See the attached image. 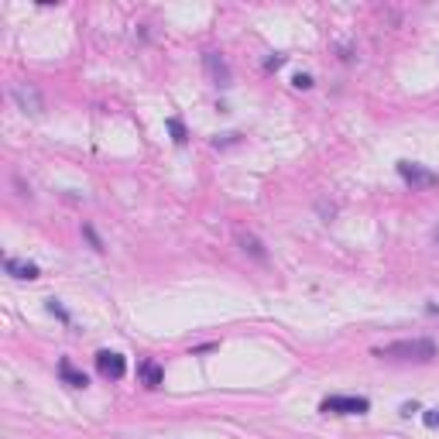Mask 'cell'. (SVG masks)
Wrapping results in <instances>:
<instances>
[{
  "instance_id": "cell-1",
  "label": "cell",
  "mask_w": 439,
  "mask_h": 439,
  "mask_svg": "<svg viewBox=\"0 0 439 439\" xmlns=\"http://www.w3.org/2000/svg\"><path fill=\"white\" fill-rule=\"evenodd\" d=\"M374 357H401V360H433L436 343L433 340H395L374 350Z\"/></svg>"
},
{
  "instance_id": "cell-2",
  "label": "cell",
  "mask_w": 439,
  "mask_h": 439,
  "mask_svg": "<svg viewBox=\"0 0 439 439\" xmlns=\"http://www.w3.org/2000/svg\"><path fill=\"white\" fill-rule=\"evenodd\" d=\"M320 408L333 412V415H360V412L371 408V401L360 399V395H333V399H322Z\"/></svg>"
},
{
  "instance_id": "cell-3",
  "label": "cell",
  "mask_w": 439,
  "mask_h": 439,
  "mask_svg": "<svg viewBox=\"0 0 439 439\" xmlns=\"http://www.w3.org/2000/svg\"><path fill=\"white\" fill-rule=\"evenodd\" d=\"M399 175L412 186V189H433L439 182L436 172H426L422 165H412V161H399Z\"/></svg>"
},
{
  "instance_id": "cell-4",
  "label": "cell",
  "mask_w": 439,
  "mask_h": 439,
  "mask_svg": "<svg viewBox=\"0 0 439 439\" xmlns=\"http://www.w3.org/2000/svg\"><path fill=\"white\" fill-rule=\"evenodd\" d=\"M96 371H100L103 378L117 381V378L127 374V360L120 357V354H114V350H100V354H96Z\"/></svg>"
},
{
  "instance_id": "cell-5",
  "label": "cell",
  "mask_w": 439,
  "mask_h": 439,
  "mask_svg": "<svg viewBox=\"0 0 439 439\" xmlns=\"http://www.w3.org/2000/svg\"><path fill=\"white\" fill-rule=\"evenodd\" d=\"M3 268L14 275V278H38V265H31V261H17V258H7L3 261Z\"/></svg>"
},
{
  "instance_id": "cell-6",
  "label": "cell",
  "mask_w": 439,
  "mask_h": 439,
  "mask_svg": "<svg viewBox=\"0 0 439 439\" xmlns=\"http://www.w3.org/2000/svg\"><path fill=\"white\" fill-rule=\"evenodd\" d=\"M62 378H66L73 388H86V385H89V381H86V374L73 371V364H69V360H62Z\"/></svg>"
},
{
  "instance_id": "cell-7",
  "label": "cell",
  "mask_w": 439,
  "mask_h": 439,
  "mask_svg": "<svg viewBox=\"0 0 439 439\" xmlns=\"http://www.w3.org/2000/svg\"><path fill=\"white\" fill-rule=\"evenodd\" d=\"M144 381H148V388H158V385H161L158 364H144Z\"/></svg>"
},
{
  "instance_id": "cell-8",
  "label": "cell",
  "mask_w": 439,
  "mask_h": 439,
  "mask_svg": "<svg viewBox=\"0 0 439 439\" xmlns=\"http://www.w3.org/2000/svg\"><path fill=\"white\" fill-rule=\"evenodd\" d=\"M168 127H172V134H175V141L182 144V141H186V131H182V124H179V120H168Z\"/></svg>"
},
{
  "instance_id": "cell-9",
  "label": "cell",
  "mask_w": 439,
  "mask_h": 439,
  "mask_svg": "<svg viewBox=\"0 0 439 439\" xmlns=\"http://www.w3.org/2000/svg\"><path fill=\"white\" fill-rule=\"evenodd\" d=\"M422 419H426V426H429V429H439V408H433V412H426Z\"/></svg>"
},
{
  "instance_id": "cell-10",
  "label": "cell",
  "mask_w": 439,
  "mask_h": 439,
  "mask_svg": "<svg viewBox=\"0 0 439 439\" xmlns=\"http://www.w3.org/2000/svg\"><path fill=\"white\" fill-rule=\"evenodd\" d=\"M48 309H52V313H55V316H62V320H69V316H66V309H62V306H59V302H55V299H52V302H48Z\"/></svg>"
},
{
  "instance_id": "cell-11",
  "label": "cell",
  "mask_w": 439,
  "mask_h": 439,
  "mask_svg": "<svg viewBox=\"0 0 439 439\" xmlns=\"http://www.w3.org/2000/svg\"><path fill=\"white\" fill-rule=\"evenodd\" d=\"M295 86H299V89H309L313 80H309V76H295Z\"/></svg>"
}]
</instances>
